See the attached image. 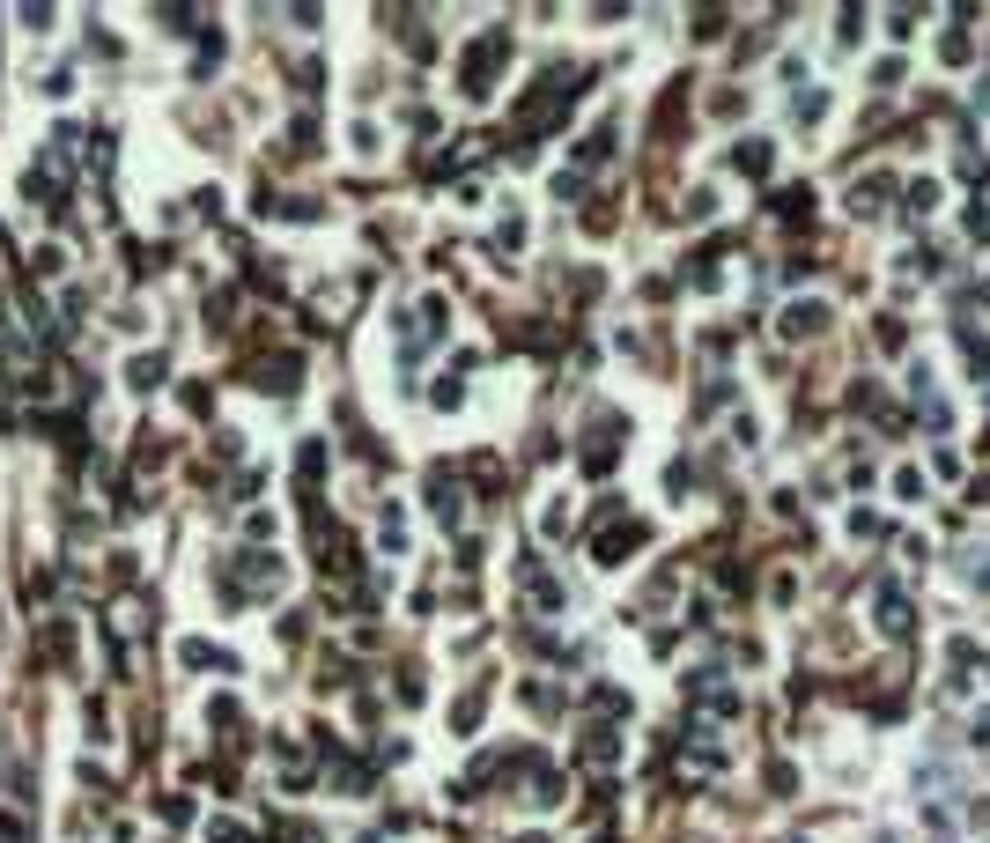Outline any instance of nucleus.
Masks as SVG:
<instances>
[{
    "label": "nucleus",
    "mask_w": 990,
    "mask_h": 843,
    "mask_svg": "<svg viewBox=\"0 0 990 843\" xmlns=\"http://www.w3.org/2000/svg\"><path fill=\"white\" fill-rule=\"evenodd\" d=\"M821 326H828V311H821V304H798V311H784V333H791V341H813Z\"/></svg>",
    "instance_id": "f03ea898"
},
{
    "label": "nucleus",
    "mask_w": 990,
    "mask_h": 843,
    "mask_svg": "<svg viewBox=\"0 0 990 843\" xmlns=\"http://www.w3.org/2000/svg\"><path fill=\"white\" fill-rule=\"evenodd\" d=\"M0 843H15V814H0Z\"/></svg>",
    "instance_id": "7ed1b4c3"
},
{
    "label": "nucleus",
    "mask_w": 990,
    "mask_h": 843,
    "mask_svg": "<svg viewBox=\"0 0 990 843\" xmlns=\"http://www.w3.org/2000/svg\"><path fill=\"white\" fill-rule=\"evenodd\" d=\"M111 629H119V636H141V629H148V599H141V592L111 599Z\"/></svg>",
    "instance_id": "f257e3e1"
}]
</instances>
